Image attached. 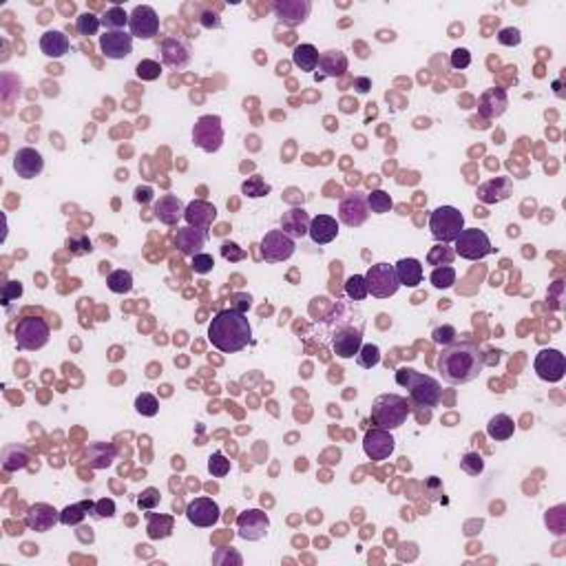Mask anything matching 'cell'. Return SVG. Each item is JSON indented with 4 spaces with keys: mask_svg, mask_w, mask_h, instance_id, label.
<instances>
[{
    "mask_svg": "<svg viewBox=\"0 0 566 566\" xmlns=\"http://www.w3.org/2000/svg\"><path fill=\"white\" fill-rule=\"evenodd\" d=\"M354 89L358 94H368L370 89H372V80L365 78V76H360V78H354Z\"/></svg>",
    "mask_w": 566,
    "mask_h": 566,
    "instance_id": "63",
    "label": "cell"
},
{
    "mask_svg": "<svg viewBox=\"0 0 566 566\" xmlns=\"http://www.w3.org/2000/svg\"><path fill=\"white\" fill-rule=\"evenodd\" d=\"M292 62L294 66H299L301 71L310 74L319 66V49L314 44H297L292 51Z\"/></svg>",
    "mask_w": 566,
    "mask_h": 566,
    "instance_id": "34",
    "label": "cell"
},
{
    "mask_svg": "<svg viewBox=\"0 0 566 566\" xmlns=\"http://www.w3.org/2000/svg\"><path fill=\"white\" fill-rule=\"evenodd\" d=\"M106 285L111 292L116 294H128L133 290V275L128 270H113V273L106 277Z\"/></svg>",
    "mask_w": 566,
    "mask_h": 566,
    "instance_id": "40",
    "label": "cell"
},
{
    "mask_svg": "<svg viewBox=\"0 0 566 566\" xmlns=\"http://www.w3.org/2000/svg\"><path fill=\"white\" fill-rule=\"evenodd\" d=\"M368 206L372 213L376 215H385V213H390L392 206H394V199L390 193H385V191H372L368 195Z\"/></svg>",
    "mask_w": 566,
    "mask_h": 566,
    "instance_id": "43",
    "label": "cell"
},
{
    "mask_svg": "<svg viewBox=\"0 0 566 566\" xmlns=\"http://www.w3.org/2000/svg\"><path fill=\"white\" fill-rule=\"evenodd\" d=\"M365 281H368L370 294H372V297H376V299H390V297H394V294L398 292V288H400L394 266L385 263V261L370 266L368 275H365Z\"/></svg>",
    "mask_w": 566,
    "mask_h": 566,
    "instance_id": "7",
    "label": "cell"
},
{
    "mask_svg": "<svg viewBox=\"0 0 566 566\" xmlns=\"http://www.w3.org/2000/svg\"><path fill=\"white\" fill-rule=\"evenodd\" d=\"M451 66H454L456 71H463V69H467V66L471 64V54H469V49H454L451 51Z\"/></svg>",
    "mask_w": 566,
    "mask_h": 566,
    "instance_id": "55",
    "label": "cell"
},
{
    "mask_svg": "<svg viewBox=\"0 0 566 566\" xmlns=\"http://www.w3.org/2000/svg\"><path fill=\"white\" fill-rule=\"evenodd\" d=\"M319 69H321V76L316 78H338L348 71V56L338 49H330V51H323L319 56Z\"/></svg>",
    "mask_w": 566,
    "mask_h": 566,
    "instance_id": "29",
    "label": "cell"
},
{
    "mask_svg": "<svg viewBox=\"0 0 566 566\" xmlns=\"http://www.w3.org/2000/svg\"><path fill=\"white\" fill-rule=\"evenodd\" d=\"M425 493H427L429 500H438V497L443 495V485L436 475H432V478L425 482Z\"/></svg>",
    "mask_w": 566,
    "mask_h": 566,
    "instance_id": "60",
    "label": "cell"
},
{
    "mask_svg": "<svg viewBox=\"0 0 566 566\" xmlns=\"http://www.w3.org/2000/svg\"><path fill=\"white\" fill-rule=\"evenodd\" d=\"M94 515L96 517H113V515H116V502H113L111 497H102V500L96 502Z\"/></svg>",
    "mask_w": 566,
    "mask_h": 566,
    "instance_id": "59",
    "label": "cell"
},
{
    "mask_svg": "<svg viewBox=\"0 0 566 566\" xmlns=\"http://www.w3.org/2000/svg\"><path fill=\"white\" fill-rule=\"evenodd\" d=\"M268 529H270V517L261 509H248L237 515V533L241 540L259 542L266 537Z\"/></svg>",
    "mask_w": 566,
    "mask_h": 566,
    "instance_id": "14",
    "label": "cell"
},
{
    "mask_svg": "<svg viewBox=\"0 0 566 566\" xmlns=\"http://www.w3.org/2000/svg\"><path fill=\"white\" fill-rule=\"evenodd\" d=\"M51 328L40 316H25L16 325V345L25 352H38L49 343Z\"/></svg>",
    "mask_w": 566,
    "mask_h": 566,
    "instance_id": "6",
    "label": "cell"
},
{
    "mask_svg": "<svg viewBox=\"0 0 566 566\" xmlns=\"http://www.w3.org/2000/svg\"><path fill=\"white\" fill-rule=\"evenodd\" d=\"M162 62L171 69H184L191 62V51L188 47L177 38H166L162 42Z\"/></svg>",
    "mask_w": 566,
    "mask_h": 566,
    "instance_id": "27",
    "label": "cell"
},
{
    "mask_svg": "<svg viewBox=\"0 0 566 566\" xmlns=\"http://www.w3.org/2000/svg\"><path fill=\"white\" fill-rule=\"evenodd\" d=\"M184 203L179 197L175 195H162L160 199L155 201V206H153V213L155 217L160 219L164 226H177L179 221L184 219Z\"/></svg>",
    "mask_w": 566,
    "mask_h": 566,
    "instance_id": "23",
    "label": "cell"
},
{
    "mask_svg": "<svg viewBox=\"0 0 566 566\" xmlns=\"http://www.w3.org/2000/svg\"><path fill=\"white\" fill-rule=\"evenodd\" d=\"M58 522H60V511H56L51 505H44V502L31 505L27 509V515H25L27 529H31L36 533L51 531Z\"/></svg>",
    "mask_w": 566,
    "mask_h": 566,
    "instance_id": "20",
    "label": "cell"
},
{
    "mask_svg": "<svg viewBox=\"0 0 566 566\" xmlns=\"http://www.w3.org/2000/svg\"><path fill=\"white\" fill-rule=\"evenodd\" d=\"M128 31L133 38L153 40L160 34V16L151 5H138L128 14Z\"/></svg>",
    "mask_w": 566,
    "mask_h": 566,
    "instance_id": "11",
    "label": "cell"
},
{
    "mask_svg": "<svg viewBox=\"0 0 566 566\" xmlns=\"http://www.w3.org/2000/svg\"><path fill=\"white\" fill-rule=\"evenodd\" d=\"M96 511V505L94 502H76V505H69L60 511V525L64 527H78L82 520L86 517V513H94Z\"/></svg>",
    "mask_w": 566,
    "mask_h": 566,
    "instance_id": "36",
    "label": "cell"
},
{
    "mask_svg": "<svg viewBox=\"0 0 566 566\" xmlns=\"http://www.w3.org/2000/svg\"><path fill=\"white\" fill-rule=\"evenodd\" d=\"M368 217H370V206H368V195L363 191L348 193L341 199V203H338V219H341V223L350 226V228L363 226Z\"/></svg>",
    "mask_w": 566,
    "mask_h": 566,
    "instance_id": "10",
    "label": "cell"
},
{
    "mask_svg": "<svg viewBox=\"0 0 566 566\" xmlns=\"http://www.w3.org/2000/svg\"><path fill=\"white\" fill-rule=\"evenodd\" d=\"M533 370H535L537 378H542V380L560 383L564 378V374H566V356L560 350L545 348V350L537 352Z\"/></svg>",
    "mask_w": 566,
    "mask_h": 566,
    "instance_id": "12",
    "label": "cell"
},
{
    "mask_svg": "<svg viewBox=\"0 0 566 566\" xmlns=\"http://www.w3.org/2000/svg\"><path fill=\"white\" fill-rule=\"evenodd\" d=\"M203 243H206V233L193 228V226H184V228H179L177 235H175V246H177V251L182 253L184 257L199 255Z\"/></svg>",
    "mask_w": 566,
    "mask_h": 566,
    "instance_id": "24",
    "label": "cell"
},
{
    "mask_svg": "<svg viewBox=\"0 0 566 566\" xmlns=\"http://www.w3.org/2000/svg\"><path fill=\"white\" fill-rule=\"evenodd\" d=\"M460 469L469 475H480L485 471V460L480 454H475V451H469V454L463 456L460 460Z\"/></svg>",
    "mask_w": 566,
    "mask_h": 566,
    "instance_id": "50",
    "label": "cell"
},
{
    "mask_svg": "<svg viewBox=\"0 0 566 566\" xmlns=\"http://www.w3.org/2000/svg\"><path fill=\"white\" fill-rule=\"evenodd\" d=\"M513 193V184L509 177H495V179H489L482 186H478V199L485 201V203H500L505 199H509Z\"/></svg>",
    "mask_w": 566,
    "mask_h": 566,
    "instance_id": "26",
    "label": "cell"
},
{
    "mask_svg": "<svg viewBox=\"0 0 566 566\" xmlns=\"http://www.w3.org/2000/svg\"><path fill=\"white\" fill-rule=\"evenodd\" d=\"M396 277H398V283L400 285H407V288H416L420 281H423V263L414 257H407V259H400L396 266Z\"/></svg>",
    "mask_w": 566,
    "mask_h": 566,
    "instance_id": "31",
    "label": "cell"
},
{
    "mask_svg": "<svg viewBox=\"0 0 566 566\" xmlns=\"http://www.w3.org/2000/svg\"><path fill=\"white\" fill-rule=\"evenodd\" d=\"M273 11L277 14V18L290 27H299L308 20L310 11H312V3L310 0H275L273 3Z\"/></svg>",
    "mask_w": 566,
    "mask_h": 566,
    "instance_id": "18",
    "label": "cell"
},
{
    "mask_svg": "<svg viewBox=\"0 0 566 566\" xmlns=\"http://www.w3.org/2000/svg\"><path fill=\"white\" fill-rule=\"evenodd\" d=\"M140 509H153L160 505V491H157L155 487H148L142 495H140V500H138Z\"/></svg>",
    "mask_w": 566,
    "mask_h": 566,
    "instance_id": "57",
    "label": "cell"
},
{
    "mask_svg": "<svg viewBox=\"0 0 566 566\" xmlns=\"http://www.w3.org/2000/svg\"><path fill=\"white\" fill-rule=\"evenodd\" d=\"M394 447H396V440L392 432L380 429V427L370 429L363 438V451L370 460H388L394 454Z\"/></svg>",
    "mask_w": 566,
    "mask_h": 566,
    "instance_id": "15",
    "label": "cell"
},
{
    "mask_svg": "<svg viewBox=\"0 0 566 566\" xmlns=\"http://www.w3.org/2000/svg\"><path fill=\"white\" fill-rule=\"evenodd\" d=\"M259 248H261V257L268 263H281L294 255V248L297 246H294V239L288 237L283 231H268Z\"/></svg>",
    "mask_w": 566,
    "mask_h": 566,
    "instance_id": "13",
    "label": "cell"
},
{
    "mask_svg": "<svg viewBox=\"0 0 566 566\" xmlns=\"http://www.w3.org/2000/svg\"><path fill=\"white\" fill-rule=\"evenodd\" d=\"M515 432V423L507 414H495L487 423V436L491 440H509Z\"/></svg>",
    "mask_w": 566,
    "mask_h": 566,
    "instance_id": "33",
    "label": "cell"
},
{
    "mask_svg": "<svg viewBox=\"0 0 566 566\" xmlns=\"http://www.w3.org/2000/svg\"><path fill=\"white\" fill-rule=\"evenodd\" d=\"M454 243H456L454 253L467 261H480L493 253L491 239L487 237L485 231H478V228H465Z\"/></svg>",
    "mask_w": 566,
    "mask_h": 566,
    "instance_id": "9",
    "label": "cell"
},
{
    "mask_svg": "<svg viewBox=\"0 0 566 566\" xmlns=\"http://www.w3.org/2000/svg\"><path fill=\"white\" fill-rule=\"evenodd\" d=\"M14 171L18 173V177L22 179H34L38 177L42 171H44V160L42 155L31 148V146H25L20 148L16 155H14Z\"/></svg>",
    "mask_w": 566,
    "mask_h": 566,
    "instance_id": "22",
    "label": "cell"
},
{
    "mask_svg": "<svg viewBox=\"0 0 566 566\" xmlns=\"http://www.w3.org/2000/svg\"><path fill=\"white\" fill-rule=\"evenodd\" d=\"M191 268L195 270L197 275H208L211 270L215 268V259H213V255H208V253H199V255L193 257Z\"/></svg>",
    "mask_w": 566,
    "mask_h": 566,
    "instance_id": "52",
    "label": "cell"
},
{
    "mask_svg": "<svg viewBox=\"0 0 566 566\" xmlns=\"http://www.w3.org/2000/svg\"><path fill=\"white\" fill-rule=\"evenodd\" d=\"M199 22L206 29H219L221 27V18L217 14H213V11H203L201 18H199Z\"/></svg>",
    "mask_w": 566,
    "mask_h": 566,
    "instance_id": "61",
    "label": "cell"
},
{
    "mask_svg": "<svg viewBox=\"0 0 566 566\" xmlns=\"http://www.w3.org/2000/svg\"><path fill=\"white\" fill-rule=\"evenodd\" d=\"M429 231L440 243H454L465 231V217L454 206H438L429 215Z\"/></svg>",
    "mask_w": 566,
    "mask_h": 566,
    "instance_id": "5",
    "label": "cell"
},
{
    "mask_svg": "<svg viewBox=\"0 0 566 566\" xmlns=\"http://www.w3.org/2000/svg\"><path fill=\"white\" fill-rule=\"evenodd\" d=\"M135 410L146 418H153V416H157V412H160V400L148 392H142V394H138V398H135Z\"/></svg>",
    "mask_w": 566,
    "mask_h": 566,
    "instance_id": "46",
    "label": "cell"
},
{
    "mask_svg": "<svg viewBox=\"0 0 566 566\" xmlns=\"http://www.w3.org/2000/svg\"><path fill=\"white\" fill-rule=\"evenodd\" d=\"M310 221L312 219L303 208H290L281 217V231L292 239H301L310 231Z\"/></svg>",
    "mask_w": 566,
    "mask_h": 566,
    "instance_id": "28",
    "label": "cell"
},
{
    "mask_svg": "<svg viewBox=\"0 0 566 566\" xmlns=\"http://www.w3.org/2000/svg\"><path fill=\"white\" fill-rule=\"evenodd\" d=\"M505 108H507V94L502 91V89H489V91L482 94V98H480L482 116L497 118V116H502Z\"/></svg>",
    "mask_w": 566,
    "mask_h": 566,
    "instance_id": "32",
    "label": "cell"
},
{
    "mask_svg": "<svg viewBox=\"0 0 566 566\" xmlns=\"http://www.w3.org/2000/svg\"><path fill=\"white\" fill-rule=\"evenodd\" d=\"M18 297H22V283L20 281H7L3 285V303L9 305Z\"/></svg>",
    "mask_w": 566,
    "mask_h": 566,
    "instance_id": "58",
    "label": "cell"
},
{
    "mask_svg": "<svg viewBox=\"0 0 566 566\" xmlns=\"http://www.w3.org/2000/svg\"><path fill=\"white\" fill-rule=\"evenodd\" d=\"M456 336H458V332L451 328V325H440V328H436L434 332H432V338H434V343H438V345H451L456 341Z\"/></svg>",
    "mask_w": 566,
    "mask_h": 566,
    "instance_id": "53",
    "label": "cell"
},
{
    "mask_svg": "<svg viewBox=\"0 0 566 566\" xmlns=\"http://www.w3.org/2000/svg\"><path fill=\"white\" fill-rule=\"evenodd\" d=\"M497 42H500L502 47H517V44L522 42V34L515 27H505L497 31Z\"/></svg>",
    "mask_w": 566,
    "mask_h": 566,
    "instance_id": "54",
    "label": "cell"
},
{
    "mask_svg": "<svg viewBox=\"0 0 566 566\" xmlns=\"http://www.w3.org/2000/svg\"><path fill=\"white\" fill-rule=\"evenodd\" d=\"M69 47H71L69 38L58 29H49L40 36V51L47 58H62L69 54Z\"/></svg>",
    "mask_w": 566,
    "mask_h": 566,
    "instance_id": "30",
    "label": "cell"
},
{
    "mask_svg": "<svg viewBox=\"0 0 566 566\" xmlns=\"http://www.w3.org/2000/svg\"><path fill=\"white\" fill-rule=\"evenodd\" d=\"M485 370V354L471 341H454L438 356V372L449 385H467Z\"/></svg>",
    "mask_w": 566,
    "mask_h": 566,
    "instance_id": "1",
    "label": "cell"
},
{
    "mask_svg": "<svg viewBox=\"0 0 566 566\" xmlns=\"http://www.w3.org/2000/svg\"><path fill=\"white\" fill-rule=\"evenodd\" d=\"M270 191V184H266V179L261 175H253V177H248L246 182L241 184V193L246 197H253V199H259V197H266Z\"/></svg>",
    "mask_w": 566,
    "mask_h": 566,
    "instance_id": "42",
    "label": "cell"
},
{
    "mask_svg": "<svg viewBox=\"0 0 566 566\" xmlns=\"http://www.w3.org/2000/svg\"><path fill=\"white\" fill-rule=\"evenodd\" d=\"M186 517H188L191 525L201 527V529L215 527L221 517L219 505L213 500V497H195V500H191L186 507Z\"/></svg>",
    "mask_w": 566,
    "mask_h": 566,
    "instance_id": "17",
    "label": "cell"
},
{
    "mask_svg": "<svg viewBox=\"0 0 566 566\" xmlns=\"http://www.w3.org/2000/svg\"><path fill=\"white\" fill-rule=\"evenodd\" d=\"M29 465V451L22 445H9L3 449V469L18 471Z\"/></svg>",
    "mask_w": 566,
    "mask_h": 566,
    "instance_id": "38",
    "label": "cell"
},
{
    "mask_svg": "<svg viewBox=\"0 0 566 566\" xmlns=\"http://www.w3.org/2000/svg\"><path fill=\"white\" fill-rule=\"evenodd\" d=\"M454 251H451V248L447 246V243H440V246H436L432 253H429V257H427V261L432 263V266H449L451 261H454Z\"/></svg>",
    "mask_w": 566,
    "mask_h": 566,
    "instance_id": "51",
    "label": "cell"
},
{
    "mask_svg": "<svg viewBox=\"0 0 566 566\" xmlns=\"http://www.w3.org/2000/svg\"><path fill=\"white\" fill-rule=\"evenodd\" d=\"M148 522H146V535L151 540H164L173 533L175 520L173 515H160V513H148Z\"/></svg>",
    "mask_w": 566,
    "mask_h": 566,
    "instance_id": "35",
    "label": "cell"
},
{
    "mask_svg": "<svg viewBox=\"0 0 566 566\" xmlns=\"http://www.w3.org/2000/svg\"><path fill=\"white\" fill-rule=\"evenodd\" d=\"M360 348H363V325L338 328L332 336V350L341 358H354Z\"/></svg>",
    "mask_w": 566,
    "mask_h": 566,
    "instance_id": "16",
    "label": "cell"
},
{
    "mask_svg": "<svg viewBox=\"0 0 566 566\" xmlns=\"http://www.w3.org/2000/svg\"><path fill=\"white\" fill-rule=\"evenodd\" d=\"M208 471H211V475H215V478H226V475L231 473V460L226 458L221 451H217V454H213L208 458Z\"/></svg>",
    "mask_w": 566,
    "mask_h": 566,
    "instance_id": "49",
    "label": "cell"
},
{
    "mask_svg": "<svg viewBox=\"0 0 566 566\" xmlns=\"http://www.w3.org/2000/svg\"><path fill=\"white\" fill-rule=\"evenodd\" d=\"M151 197H153V191L148 188V186H140V188H135V201H140V203H146V201H151Z\"/></svg>",
    "mask_w": 566,
    "mask_h": 566,
    "instance_id": "64",
    "label": "cell"
},
{
    "mask_svg": "<svg viewBox=\"0 0 566 566\" xmlns=\"http://www.w3.org/2000/svg\"><path fill=\"white\" fill-rule=\"evenodd\" d=\"M135 74H138V78L144 82H153L162 76V64L155 60H140L138 66H135Z\"/></svg>",
    "mask_w": 566,
    "mask_h": 566,
    "instance_id": "48",
    "label": "cell"
},
{
    "mask_svg": "<svg viewBox=\"0 0 566 566\" xmlns=\"http://www.w3.org/2000/svg\"><path fill=\"white\" fill-rule=\"evenodd\" d=\"M69 251H74L76 255H84V253H91L94 248H91V241H89L86 237H80V243L76 239H69Z\"/></svg>",
    "mask_w": 566,
    "mask_h": 566,
    "instance_id": "62",
    "label": "cell"
},
{
    "mask_svg": "<svg viewBox=\"0 0 566 566\" xmlns=\"http://www.w3.org/2000/svg\"><path fill=\"white\" fill-rule=\"evenodd\" d=\"M208 338L213 348H217L223 354H233L243 350L253 338V328L248 323L246 314L228 308V310H219L213 321L208 325Z\"/></svg>",
    "mask_w": 566,
    "mask_h": 566,
    "instance_id": "2",
    "label": "cell"
},
{
    "mask_svg": "<svg viewBox=\"0 0 566 566\" xmlns=\"http://www.w3.org/2000/svg\"><path fill=\"white\" fill-rule=\"evenodd\" d=\"M345 294L352 299V301H363L370 290H368V281H365V275H352L348 281H345Z\"/></svg>",
    "mask_w": 566,
    "mask_h": 566,
    "instance_id": "44",
    "label": "cell"
},
{
    "mask_svg": "<svg viewBox=\"0 0 566 566\" xmlns=\"http://www.w3.org/2000/svg\"><path fill=\"white\" fill-rule=\"evenodd\" d=\"M100 51L108 60H124L133 51V36L124 31H104V36H100Z\"/></svg>",
    "mask_w": 566,
    "mask_h": 566,
    "instance_id": "19",
    "label": "cell"
},
{
    "mask_svg": "<svg viewBox=\"0 0 566 566\" xmlns=\"http://www.w3.org/2000/svg\"><path fill=\"white\" fill-rule=\"evenodd\" d=\"M193 144L203 153H217L223 144V126L219 116H201L193 126Z\"/></svg>",
    "mask_w": 566,
    "mask_h": 566,
    "instance_id": "8",
    "label": "cell"
},
{
    "mask_svg": "<svg viewBox=\"0 0 566 566\" xmlns=\"http://www.w3.org/2000/svg\"><path fill=\"white\" fill-rule=\"evenodd\" d=\"M356 363H358L360 368H365V370L376 368V365L380 363V350H378V345L368 343V345L360 348L358 354H356Z\"/></svg>",
    "mask_w": 566,
    "mask_h": 566,
    "instance_id": "47",
    "label": "cell"
},
{
    "mask_svg": "<svg viewBox=\"0 0 566 566\" xmlns=\"http://www.w3.org/2000/svg\"><path fill=\"white\" fill-rule=\"evenodd\" d=\"M100 22L106 31H122L128 25V14L122 7H111L100 16Z\"/></svg>",
    "mask_w": 566,
    "mask_h": 566,
    "instance_id": "39",
    "label": "cell"
},
{
    "mask_svg": "<svg viewBox=\"0 0 566 566\" xmlns=\"http://www.w3.org/2000/svg\"><path fill=\"white\" fill-rule=\"evenodd\" d=\"M310 239L316 246H325L330 241H334L338 237V221L330 215H316L310 221V231H308Z\"/></svg>",
    "mask_w": 566,
    "mask_h": 566,
    "instance_id": "25",
    "label": "cell"
},
{
    "mask_svg": "<svg viewBox=\"0 0 566 566\" xmlns=\"http://www.w3.org/2000/svg\"><path fill=\"white\" fill-rule=\"evenodd\" d=\"M429 281H432V285L438 290H449V288L456 285V270L451 266H438V268H434Z\"/></svg>",
    "mask_w": 566,
    "mask_h": 566,
    "instance_id": "41",
    "label": "cell"
},
{
    "mask_svg": "<svg viewBox=\"0 0 566 566\" xmlns=\"http://www.w3.org/2000/svg\"><path fill=\"white\" fill-rule=\"evenodd\" d=\"M100 27H102L100 18L96 14H91V11L80 14L78 20H76V29H78L80 36H96L100 31Z\"/></svg>",
    "mask_w": 566,
    "mask_h": 566,
    "instance_id": "45",
    "label": "cell"
},
{
    "mask_svg": "<svg viewBox=\"0 0 566 566\" xmlns=\"http://www.w3.org/2000/svg\"><path fill=\"white\" fill-rule=\"evenodd\" d=\"M184 219H186L188 226H193V228H197V231L208 235L213 221L217 219V208L213 206V203L203 201V199H195V201H191L188 206H186Z\"/></svg>",
    "mask_w": 566,
    "mask_h": 566,
    "instance_id": "21",
    "label": "cell"
},
{
    "mask_svg": "<svg viewBox=\"0 0 566 566\" xmlns=\"http://www.w3.org/2000/svg\"><path fill=\"white\" fill-rule=\"evenodd\" d=\"M221 257H223L226 261H241V259L246 257V253L241 251V248H239L237 243H233V241H223V243H221Z\"/></svg>",
    "mask_w": 566,
    "mask_h": 566,
    "instance_id": "56",
    "label": "cell"
},
{
    "mask_svg": "<svg viewBox=\"0 0 566 566\" xmlns=\"http://www.w3.org/2000/svg\"><path fill=\"white\" fill-rule=\"evenodd\" d=\"M407 416H410V403L398 394H380L372 405L374 425L388 429V432L403 427L407 423Z\"/></svg>",
    "mask_w": 566,
    "mask_h": 566,
    "instance_id": "4",
    "label": "cell"
},
{
    "mask_svg": "<svg viewBox=\"0 0 566 566\" xmlns=\"http://www.w3.org/2000/svg\"><path fill=\"white\" fill-rule=\"evenodd\" d=\"M396 383L400 385V388L410 390V398L414 405L427 407V410H434V407L440 405L443 388L434 376L420 374L412 368H400V370H396Z\"/></svg>",
    "mask_w": 566,
    "mask_h": 566,
    "instance_id": "3",
    "label": "cell"
},
{
    "mask_svg": "<svg viewBox=\"0 0 566 566\" xmlns=\"http://www.w3.org/2000/svg\"><path fill=\"white\" fill-rule=\"evenodd\" d=\"M116 460V447L106 443H94L89 445V463L96 469H106Z\"/></svg>",
    "mask_w": 566,
    "mask_h": 566,
    "instance_id": "37",
    "label": "cell"
}]
</instances>
